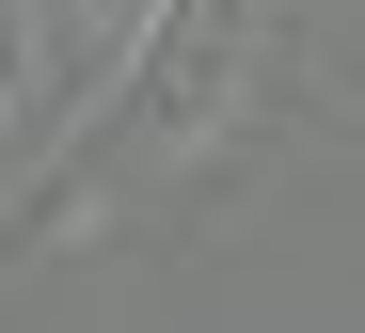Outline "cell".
<instances>
[{"label": "cell", "instance_id": "6da1fadb", "mask_svg": "<svg viewBox=\"0 0 365 333\" xmlns=\"http://www.w3.org/2000/svg\"><path fill=\"white\" fill-rule=\"evenodd\" d=\"M238 32H255V0H159L143 80H128V111L159 127V143H207V111H222V80H238Z\"/></svg>", "mask_w": 365, "mask_h": 333}]
</instances>
